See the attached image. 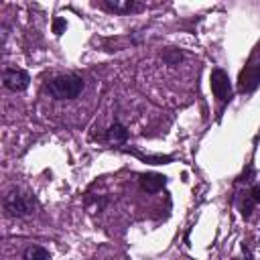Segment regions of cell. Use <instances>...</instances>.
<instances>
[{
    "instance_id": "obj_4",
    "label": "cell",
    "mask_w": 260,
    "mask_h": 260,
    "mask_svg": "<svg viewBox=\"0 0 260 260\" xmlns=\"http://www.w3.org/2000/svg\"><path fill=\"white\" fill-rule=\"evenodd\" d=\"M209 79H211V91H213V95H215L217 100H221V102L230 100L232 87H230V77H228V73H225L223 69H213Z\"/></svg>"
},
{
    "instance_id": "obj_2",
    "label": "cell",
    "mask_w": 260,
    "mask_h": 260,
    "mask_svg": "<svg viewBox=\"0 0 260 260\" xmlns=\"http://www.w3.org/2000/svg\"><path fill=\"white\" fill-rule=\"evenodd\" d=\"M32 209H35L32 199L20 191H10L4 197V211L10 217H24V215L32 213Z\"/></svg>"
},
{
    "instance_id": "obj_7",
    "label": "cell",
    "mask_w": 260,
    "mask_h": 260,
    "mask_svg": "<svg viewBox=\"0 0 260 260\" xmlns=\"http://www.w3.org/2000/svg\"><path fill=\"white\" fill-rule=\"evenodd\" d=\"M167 183V177L165 175H158V173H146V175H140V185L144 191L148 193H156L165 187Z\"/></svg>"
},
{
    "instance_id": "obj_9",
    "label": "cell",
    "mask_w": 260,
    "mask_h": 260,
    "mask_svg": "<svg viewBox=\"0 0 260 260\" xmlns=\"http://www.w3.org/2000/svg\"><path fill=\"white\" fill-rule=\"evenodd\" d=\"M24 260H51V254L41 246H28L24 250Z\"/></svg>"
},
{
    "instance_id": "obj_8",
    "label": "cell",
    "mask_w": 260,
    "mask_h": 260,
    "mask_svg": "<svg viewBox=\"0 0 260 260\" xmlns=\"http://www.w3.org/2000/svg\"><path fill=\"white\" fill-rule=\"evenodd\" d=\"M108 140L114 142V144H124L128 140V130L120 124V122H114L110 128H108Z\"/></svg>"
},
{
    "instance_id": "obj_6",
    "label": "cell",
    "mask_w": 260,
    "mask_h": 260,
    "mask_svg": "<svg viewBox=\"0 0 260 260\" xmlns=\"http://www.w3.org/2000/svg\"><path fill=\"white\" fill-rule=\"evenodd\" d=\"M102 6L116 14H130V12H136L142 8V4L136 0H104Z\"/></svg>"
},
{
    "instance_id": "obj_5",
    "label": "cell",
    "mask_w": 260,
    "mask_h": 260,
    "mask_svg": "<svg viewBox=\"0 0 260 260\" xmlns=\"http://www.w3.org/2000/svg\"><path fill=\"white\" fill-rule=\"evenodd\" d=\"M260 81V63H254L250 61L242 71H240V77H238V87L240 91H252Z\"/></svg>"
},
{
    "instance_id": "obj_11",
    "label": "cell",
    "mask_w": 260,
    "mask_h": 260,
    "mask_svg": "<svg viewBox=\"0 0 260 260\" xmlns=\"http://www.w3.org/2000/svg\"><path fill=\"white\" fill-rule=\"evenodd\" d=\"M65 28H67L65 18H55V20H53V32H55V35H63Z\"/></svg>"
},
{
    "instance_id": "obj_13",
    "label": "cell",
    "mask_w": 260,
    "mask_h": 260,
    "mask_svg": "<svg viewBox=\"0 0 260 260\" xmlns=\"http://www.w3.org/2000/svg\"><path fill=\"white\" fill-rule=\"evenodd\" d=\"M250 197L254 199V203H260V187H252V191H250Z\"/></svg>"
},
{
    "instance_id": "obj_12",
    "label": "cell",
    "mask_w": 260,
    "mask_h": 260,
    "mask_svg": "<svg viewBox=\"0 0 260 260\" xmlns=\"http://www.w3.org/2000/svg\"><path fill=\"white\" fill-rule=\"evenodd\" d=\"M252 205H254V199L252 197H248L246 201H244V205H242V213L248 217L250 215V211H252Z\"/></svg>"
},
{
    "instance_id": "obj_10",
    "label": "cell",
    "mask_w": 260,
    "mask_h": 260,
    "mask_svg": "<svg viewBox=\"0 0 260 260\" xmlns=\"http://www.w3.org/2000/svg\"><path fill=\"white\" fill-rule=\"evenodd\" d=\"M162 59H165L169 65H175V63H179V61L183 59V53H181L179 49H171V51H167V53L162 55Z\"/></svg>"
},
{
    "instance_id": "obj_3",
    "label": "cell",
    "mask_w": 260,
    "mask_h": 260,
    "mask_svg": "<svg viewBox=\"0 0 260 260\" xmlns=\"http://www.w3.org/2000/svg\"><path fill=\"white\" fill-rule=\"evenodd\" d=\"M2 81H4V87H8L10 91H22V89L28 87L30 75H28L24 69L8 67V69H4V73H2Z\"/></svg>"
},
{
    "instance_id": "obj_1",
    "label": "cell",
    "mask_w": 260,
    "mask_h": 260,
    "mask_svg": "<svg viewBox=\"0 0 260 260\" xmlns=\"http://www.w3.org/2000/svg\"><path fill=\"white\" fill-rule=\"evenodd\" d=\"M55 100H73L83 91V79L75 73L53 77L45 87Z\"/></svg>"
}]
</instances>
